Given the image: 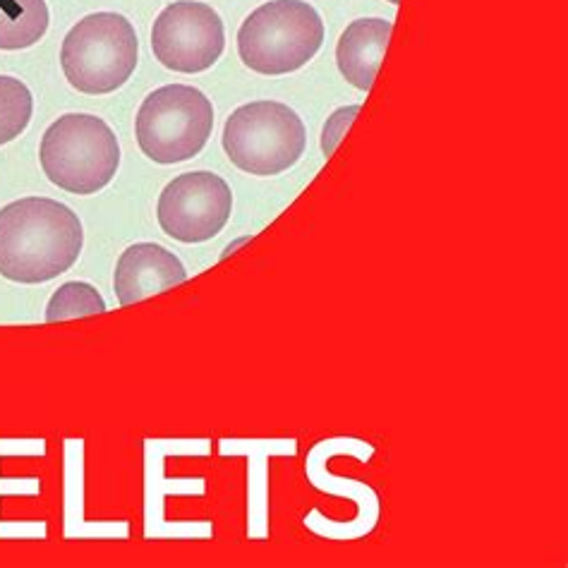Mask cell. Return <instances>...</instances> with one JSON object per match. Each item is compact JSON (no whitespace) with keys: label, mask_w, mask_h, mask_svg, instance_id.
I'll return each instance as SVG.
<instances>
[{"label":"cell","mask_w":568,"mask_h":568,"mask_svg":"<svg viewBox=\"0 0 568 568\" xmlns=\"http://www.w3.org/2000/svg\"><path fill=\"white\" fill-rule=\"evenodd\" d=\"M47 0H0V51L32 49L47 37Z\"/></svg>","instance_id":"obj_11"},{"label":"cell","mask_w":568,"mask_h":568,"mask_svg":"<svg viewBox=\"0 0 568 568\" xmlns=\"http://www.w3.org/2000/svg\"><path fill=\"white\" fill-rule=\"evenodd\" d=\"M361 111H363L361 103H351V106H341L326 118V123L322 128V154L324 156H332L336 152L341 140L346 138L351 125L355 123V118L361 115Z\"/></svg>","instance_id":"obj_14"},{"label":"cell","mask_w":568,"mask_h":568,"mask_svg":"<svg viewBox=\"0 0 568 568\" xmlns=\"http://www.w3.org/2000/svg\"><path fill=\"white\" fill-rule=\"evenodd\" d=\"M324 39L322 14L307 0H268L237 29V55L252 72L281 78L305 68Z\"/></svg>","instance_id":"obj_2"},{"label":"cell","mask_w":568,"mask_h":568,"mask_svg":"<svg viewBox=\"0 0 568 568\" xmlns=\"http://www.w3.org/2000/svg\"><path fill=\"white\" fill-rule=\"evenodd\" d=\"M388 3H392V6H398V3H400V0H388Z\"/></svg>","instance_id":"obj_16"},{"label":"cell","mask_w":568,"mask_h":568,"mask_svg":"<svg viewBox=\"0 0 568 568\" xmlns=\"http://www.w3.org/2000/svg\"><path fill=\"white\" fill-rule=\"evenodd\" d=\"M394 22L382 18L353 20L336 43V65L351 87L369 92L392 41Z\"/></svg>","instance_id":"obj_10"},{"label":"cell","mask_w":568,"mask_h":568,"mask_svg":"<svg viewBox=\"0 0 568 568\" xmlns=\"http://www.w3.org/2000/svg\"><path fill=\"white\" fill-rule=\"evenodd\" d=\"M34 97L29 87L10 74H0V146L10 144L32 123Z\"/></svg>","instance_id":"obj_12"},{"label":"cell","mask_w":568,"mask_h":568,"mask_svg":"<svg viewBox=\"0 0 568 568\" xmlns=\"http://www.w3.org/2000/svg\"><path fill=\"white\" fill-rule=\"evenodd\" d=\"M39 163L58 190L87 197L111 185L121 169V142L103 118L65 113L43 132Z\"/></svg>","instance_id":"obj_3"},{"label":"cell","mask_w":568,"mask_h":568,"mask_svg":"<svg viewBox=\"0 0 568 568\" xmlns=\"http://www.w3.org/2000/svg\"><path fill=\"white\" fill-rule=\"evenodd\" d=\"M214 132V103L192 84H163L146 94L134 115V138L142 154L161 163L190 161Z\"/></svg>","instance_id":"obj_6"},{"label":"cell","mask_w":568,"mask_h":568,"mask_svg":"<svg viewBox=\"0 0 568 568\" xmlns=\"http://www.w3.org/2000/svg\"><path fill=\"white\" fill-rule=\"evenodd\" d=\"M80 216L51 197H22L0 209V276L12 283L53 281L80 260Z\"/></svg>","instance_id":"obj_1"},{"label":"cell","mask_w":568,"mask_h":568,"mask_svg":"<svg viewBox=\"0 0 568 568\" xmlns=\"http://www.w3.org/2000/svg\"><path fill=\"white\" fill-rule=\"evenodd\" d=\"M185 281L187 268L181 257L159 243L130 245L113 268V293L121 307L166 293Z\"/></svg>","instance_id":"obj_9"},{"label":"cell","mask_w":568,"mask_h":568,"mask_svg":"<svg viewBox=\"0 0 568 568\" xmlns=\"http://www.w3.org/2000/svg\"><path fill=\"white\" fill-rule=\"evenodd\" d=\"M223 49H226V27L212 6L197 0H175L154 20V58L173 72L200 74L219 63Z\"/></svg>","instance_id":"obj_8"},{"label":"cell","mask_w":568,"mask_h":568,"mask_svg":"<svg viewBox=\"0 0 568 568\" xmlns=\"http://www.w3.org/2000/svg\"><path fill=\"white\" fill-rule=\"evenodd\" d=\"M140 63V39L121 12H92L63 39L61 68L72 89L106 97L130 82Z\"/></svg>","instance_id":"obj_4"},{"label":"cell","mask_w":568,"mask_h":568,"mask_svg":"<svg viewBox=\"0 0 568 568\" xmlns=\"http://www.w3.org/2000/svg\"><path fill=\"white\" fill-rule=\"evenodd\" d=\"M233 190L212 171H190L161 190L156 221L178 243L200 245L212 241L231 221Z\"/></svg>","instance_id":"obj_7"},{"label":"cell","mask_w":568,"mask_h":568,"mask_svg":"<svg viewBox=\"0 0 568 568\" xmlns=\"http://www.w3.org/2000/svg\"><path fill=\"white\" fill-rule=\"evenodd\" d=\"M250 241V235H243V237H237V241L235 243H231L226 250H223V254H221V260H226L229 257V254H233L235 252V247H241V245H245Z\"/></svg>","instance_id":"obj_15"},{"label":"cell","mask_w":568,"mask_h":568,"mask_svg":"<svg viewBox=\"0 0 568 568\" xmlns=\"http://www.w3.org/2000/svg\"><path fill=\"white\" fill-rule=\"evenodd\" d=\"M221 144L237 171L266 178L286 173L303 159L307 130L288 103L250 101L226 118Z\"/></svg>","instance_id":"obj_5"},{"label":"cell","mask_w":568,"mask_h":568,"mask_svg":"<svg viewBox=\"0 0 568 568\" xmlns=\"http://www.w3.org/2000/svg\"><path fill=\"white\" fill-rule=\"evenodd\" d=\"M106 301L103 295L87 281H68L58 288L47 305V322H68L80 317L103 315L106 312Z\"/></svg>","instance_id":"obj_13"}]
</instances>
